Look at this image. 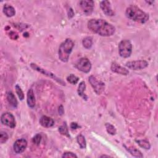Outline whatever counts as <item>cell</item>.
<instances>
[{
  "label": "cell",
  "mask_w": 158,
  "mask_h": 158,
  "mask_svg": "<svg viewBox=\"0 0 158 158\" xmlns=\"http://www.w3.org/2000/svg\"><path fill=\"white\" fill-rule=\"evenodd\" d=\"M88 28L91 31L102 36H112L115 31V27L103 19H90L88 22Z\"/></svg>",
  "instance_id": "6da1fadb"
},
{
  "label": "cell",
  "mask_w": 158,
  "mask_h": 158,
  "mask_svg": "<svg viewBox=\"0 0 158 158\" xmlns=\"http://www.w3.org/2000/svg\"><path fill=\"white\" fill-rule=\"evenodd\" d=\"M125 15L129 19L140 23H144L149 20L148 14L135 5H130L127 8Z\"/></svg>",
  "instance_id": "7a4b0ae2"
},
{
  "label": "cell",
  "mask_w": 158,
  "mask_h": 158,
  "mask_svg": "<svg viewBox=\"0 0 158 158\" xmlns=\"http://www.w3.org/2000/svg\"><path fill=\"white\" fill-rule=\"evenodd\" d=\"M73 46L74 43L70 38H67L60 44L58 49V56L62 62H67L69 60L70 54Z\"/></svg>",
  "instance_id": "3957f363"
},
{
  "label": "cell",
  "mask_w": 158,
  "mask_h": 158,
  "mask_svg": "<svg viewBox=\"0 0 158 158\" xmlns=\"http://www.w3.org/2000/svg\"><path fill=\"white\" fill-rule=\"evenodd\" d=\"M132 52V44L130 40H123L118 44V53L123 58H128Z\"/></svg>",
  "instance_id": "277c9868"
},
{
  "label": "cell",
  "mask_w": 158,
  "mask_h": 158,
  "mask_svg": "<svg viewBox=\"0 0 158 158\" xmlns=\"http://www.w3.org/2000/svg\"><path fill=\"white\" fill-rule=\"evenodd\" d=\"M30 66H31V67L33 70H36V71H37V72H40V73H42V74H43V75H46V76H47V77H49V78L53 79V80H54L56 82H57V83H59L60 85H62V86H65V82H64L61 78H59L58 77H57V76H56L55 74H54L53 73L46 70L45 69L41 68V67L38 66V65H36V64H35V63H31V64H30Z\"/></svg>",
  "instance_id": "5b68a950"
},
{
  "label": "cell",
  "mask_w": 158,
  "mask_h": 158,
  "mask_svg": "<svg viewBox=\"0 0 158 158\" xmlns=\"http://www.w3.org/2000/svg\"><path fill=\"white\" fill-rule=\"evenodd\" d=\"M88 81L97 94H101L104 90L105 84L102 81L98 80L94 76L91 75L88 78Z\"/></svg>",
  "instance_id": "8992f818"
},
{
  "label": "cell",
  "mask_w": 158,
  "mask_h": 158,
  "mask_svg": "<svg viewBox=\"0 0 158 158\" xmlns=\"http://www.w3.org/2000/svg\"><path fill=\"white\" fill-rule=\"evenodd\" d=\"M75 66L78 70L84 73H88L91 69V62L86 57H82L80 59L76 62Z\"/></svg>",
  "instance_id": "52a82bcc"
},
{
  "label": "cell",
  "mask_w": 158,
  "mask_h": 158,
  "mask_svg": "<svg viewBox=\"0 0 158 158\" xmlns=\"http://www.w3.org/2000/svg\"><path fill=\"white\" fill-rule=\"evenodd\" d=\"M1 122L2 124L12 128H14L16 125L15 117L10 112H4L1 115Z\"/></svg>",
  "instance_id": "ba28073f"
},
{
  "label": "cell",
  "mask_w": 158,
  "mask_h": 158,
  "mask_svg": "<svg viewBox=\"0 0 158 158\" xmlns=\"http://www.w3.org/2000/svg\"><path fill=\"white\" fill-rule=\"evenodd\" d=\"M148 65V63L145 60H133V61H129L125 64V66L130 69L138 70H141Z\"/></svg>",
  "instance_id": "9c48e42d"
},
{
  "label": "cell",
  "mask_w": 158,
  "mask_h": 158,
  "mask_svg": "<svg viewBox=\"0 0 158 158\" xmlns=\"http://www.w3.org/2000/svg\"><path fill=\"white\" fill-rule=\"evenodd\" d=\"M80 6L83 11V12L86 15H90L94 9V1L92 0H82L79 2Z\"/></svg>",
  "instance_id": "30bf717a"
},
{
  "label": "cell",
  "mask_w": 158,
  "mask_h": 158,
  "mask_svg": "<svg viewBox=\"0 0 158 158\" xmlns=\"http://www.w3.org/2000/svg\"><path fill=\"white\" fill-rule=\"evenodd\" d=\"M27 146V141L26 139L22 138L16 140L13 145L14 150L15 153L20 154L23 152Z\"/></svg>",
  "instance_id": "8fae6325"
},
{
  "label": "cell",
  "mask_w": 158,
  "mask_h": 158,
  "mask_svg": "<svg viewBox=\"0 0 158 158\" xmlns=\"http://www.w3.org/2000/svg\"><path fill=\"white\" fill-rule=\"evenodd\" d=\"M100 7L105 15L107 16H113L114 12L111 8L110 2L109 1H102L100 2Z\"/></svg>",
  "instance_id": "7c38bea8"
},
{
  "label": "cell",
  "mask_w": 158,
  "mask_h": 158,
  "mask_svg": "<svg viewBox=\"0 0 158 158\" xmlns=\"http://www.w3.org/2000/svg\"><path fill=\"white\" fill-rule=\"evenodd\" d=\"M110 70L116 73L120 74L122 75H127L129 73L128 70H127L126 68L122 67L118 64L116 62H112L110 66Z\"/></svg>",
  "instance_id": "4fadbf2b"
},
{
  "label": "cell",
  "mask_w": 158,
  "mask_h": 158,
  "mask_svg": "<svg viewBox=\"0 0 158 158\" xmlns=\"http://www.w3.org/2000/svg\"><path fill=\"white\" fill-rule=\"evenodd\" d=\"M40 123L43 127L49 128L54 125V121L52 118L46 115H43L40 119Z\"/></svg>",
  "instance_id": "5bb4252c"
},
{
  "label": "cell",
  "mask_w": 158,
  "mask_h": 158,
  "mask_svg": "<svg viewBox=\"0 0 158 158\" xmlns=\"http://www.w3.org/2000/svg\"><path fill=\"white\" fill-rule=\"evenodd\" d=\"M27 102L28 106L30 108H33L35 106V97L34 95V92L31 88L27 92Z\"/></svg>",
  "instance_id": "9a60e30c"
},
{
  "label": "cell",
  "mask_w": 158,
  "mask_h": 158,
  "mask_svg": "<svg viewBox=\"0 0 158 158\" xmlns=\"http://www.w3.org/2000/svg\"><path fill=\"white\" fill-rule=\"evenodd\" d=\"M7 99L9 104L12 106L14 108H16L18 105V102L15 96V95L13 94L12 92L11 91H7V94H6Z\"/></svg>",
  "instance_id": "2e32d148"
},
{
  "label": "cell",
  "mask_w": 158,
  "mask_h": 158,
  "mask_svg": "<svg viewBox=\"0 0 158 158\" xmlns=\"http://www.w3.org/2000/svg\"><path fill=\"white\" fill-rule=\"evenodd\" d=\"M3 12L8 17H13L15 14V9L12 6L7 4H4L3 7Z\"/></svg>",
  "instance_id": "e0dca14e"
},
{
  "label": "cell",
  "mask_w": 158,
  "mask_h": 158,
  "mask_svg": "<svg viewBox=\"0 0 158 158\" xmlns=\"http://www.w3.org/2000/svg\"><path fill=\"white\" fill-rule=\"evenodd\" d=\"M86 89V84L85 82L84 81H82L80 83L78 87V89H77V93L83 99L85 100H87L88 99V96L85 94V91Z\"/></svg>",
  "instance_id": "ac0fdd59"
},
{
  "label": "cell",
  "mask_w": 158,
  "mask_h": 158,
  "mask_svg": "<svg viewBox=\"0 0 158 158\" xmlns=\"http://www.w3.org/2000/svg\"><path fill=\"white\" fill-rule=\"evenodd\" d=\"M125 148H126V149L134 157H143V155L142 154L141 152L137 149L136 148H134V147H127L125 145H124Z\"/></svg>",
  "instance_id": "d6986e66"
},
{
  "label": "cell",
  "mask_w": 158,
  "mask_h": 158,
  "mask_svg": "<svg viewBox=\"0 0 158 158\" xmlns=\"http://www.w3.org/2000/svg\"><path fill=\"white\" fill-rule=\"evenodd\" d=\"M77 141L81 149H85L86 147V141L85 138L82 135H79L77 137Z\"/></svg>",
  "instance_id": "ffe728a7"
},
{
  "label": "cell",
  "mask_w": 158,
  "mask_h": 158,
  "mask_svg": "<svg viewBox=\"0 0 158 158\" xmlns=\"http://www.w3.org/2000/svg\"><path fill=\"white\" fill-rule=\"evenodd\" d=\"M82 44L86 49H90L93 45L92 38L89 36L85 37L82 40Z\"/></svg>",
  "instance_id": "44dd1931"
},
{
  "label": "cell",
  "mask_w": 158,
  "mask_h": 158,
  "mask_svg": "<svg viewBox=\"0 0 158 158\" xmlns=\"http://www.w3.org/2000/svg\"><path fill=\"white\" fill-rule=\"evenodd\" d=\"M136 142L142 148L145 149H149L151 148V144L146 139H138L136 140Z\"/></svg>",
  "instance_id": "7402d4cb"
},
{
  "label": "cell",
  "mask_w": 158,
  "mask_h": 158,
  "mask_svg": "<svg viewBox=\"0 0 158 158\" xmlns=\"http://www.w3.org/2000/svg\"><path fill=\"white\" fill-rule=\"evenodd\" d=\"M58 131L59 133L64 136H66L67 137H70V135L69 133V130H68V127L66 124V122H64L62 125L60 126L58 128Z\"/></svg>",
  "instance_id": "603a6c76"
},
{
  "label": "cell",
  "mask_w": 158,
  "mask_h": 158,
  "mask_svg": "<svg viewBox=\"0 0 158 158\" xmlns=\"http://www.w3.org/2000/svg\"><path fill=\"white\" fill-rule=\"evenodd\" d=\"M105 127H106V129L107 132L111 135H114L116 133V129L115 128V127L114 125H112V124L109 123H106L105 124Z\"/></svg>",
  "instance_id": "cb8c5ba5"
},
{
  "label": "cell",
  "mask_w": 158,
  "mask_h": 158,
  "mask_svg": "<svg viewBox=\"0 0 158 158\" xmlns=\"http://www.w3.org/2000/svg\"><path fill=\"white\" fill-rule=\"evenodd\" d=\"M67 80L68 82L72 85H75L77 83V82L79 80V78L75 76L73 74H70L67 77Z\"/></svg>",
  "instance_id": "d4e9b609"
},
{
  "label": "cell",
  "mask_w": 158,
  "mask_h": 158,
  "mask_svg": "<svg viewBox=\"0 0 158 158\" xmlns=\"http://www.w3.org/2000/svg\"><path fill=\"white\" fill-rule=\"evenodd\" d=\"M15 88L16 93H17V96H18L19 99L21 100V101L23 100V99H24V94H23V91L22 90L21 88H20L18 85H16Z\"/></svg>",
  "instance_id": "484cf974"
},
{
  "label": "cell",
  "mask_w": 158,
  "mask_h": 158,
  "mask_svg": "<svg viewBox=\"0 0 158 158\" xmlns=\"http://www.w3.org/2000/svg\"><path fill=\"white\" fill-rule=\"evenodd\" d=\"M8 138H9V136H8V135L7 134V133L5 131H1V133H0V143L1 144L6 143L7 141Z\"/></svg>",
  "instance_id": "4316f807"
},
{
  "label": "cell",
  "mask_w": 158,
  "mask_h": 158,
  "mask_svg": "<svg viewBox=\"0 0 158 158\" xmlns=\"http://www.w3.org/2000/svg\"><path fill=\"white\" fill-rule=\"evenodd\" d=\"M41 135L40 134H36L32 139L33 143L36 145H39L41 141Z\"/></svg>",
  "instance_id": "83f0119b"
},
{
  "label": "cell",
  "mask_w": 158,
  "mask_h": 158,
  "mask_svg": "<svg viewBox=\"0 0 158 158\" xmlns=\"http://www.w3.org/2000/svg\"><path fill=\"white\" fill-rule=\"evenodd\" d=\"M62 157H63V158L64 157H67V158H68V157H75V158H77V156L75 154H74L72 152H65L62 154Z\"/></svg>",
  "instance_id": "f1b7e54d"
},
{
  "label": "cell",
  "mask_w": 158,
  "mask_h": 158,
  "mask_svg": "<svg viewBox=\"0 0 158 158\" xmlns=\"http://www.w3.org/2000/svg\"><path fill=\"white\" fill-rule=\"evenodd\" d=\"M9 36L12 40H17L18 38V37H19L17 33L14 32V31H10V33H9Z\"/></svg>",
  "instance_id": "f546056e"
},
{
  "label": "cell",
  "mask_w": 158,
  "mask_h": 158,
  "mask_svg": "<svg viewBox=\"0 0 158 158\" xmlns=\"http://www.w3.org/2000/svg\"><path fill=\"white\" fill-rule=\"evenodd\" d=\"M67 13H68V18L69 19L72 18L73 17V15H74V12H73V11L72 8H69V9L67 11Z\"/></svg>",
  "instance_id": "4dcf8cb0"
},
{
  "label": "cell",
  "mask_w": 158,
  "mask_h": 158,
  "mask_svg": "<svg viewBox=\"0 0 158 158\" xmlns=\"http://www.w3.org/2000/svg\"><path fill=\"white\" fill-rule=\"evenodd\" d=\"M78 127H79V125L76 122H72L71 124H70V128L72 130H75V129H77Z\"/></svg>",
  "instance_id": "1f68e13d"
},
{
  "label": "cell",
  "mask_w": 158,
  "mask_h": 158,
  "mask_svg": "<svg viewBox=\"0 0 158 158\" xmlns=\"http://www.w3.org/2000/svg\"><path fill=\"white\" fill-rule=\"evenodd\" d=\"M59 112L60 115H62L64 112V109H63V107L62 106H60L59 107Z\"/></svg>",
  "instance_id": "d6a6232c"
},
{
  "label": "cell",
  "mask_w": 158,
  "mask_h": 158,
  "mask_svg": "<svg viewBox=\"0 0 158 158\" xmlns=\"http://www.w3.org/2000/svg\"><path fill=\"white\" fill-rule=\"evenodd\" d=\"M110 157L109 156H106V155H102L101 156V157Z\"/></svg>",
  "instance_id": "836d02e7"
}]
</instances>
